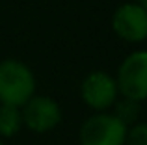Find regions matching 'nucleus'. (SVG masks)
<instances>
[{
  "label": "nucleus",
  "mask_w": 147,
  "mask_h": 145,
  "mask_svg": "<svg viewBox=\"0 0 147 145\" xmlns=\"http://www.w3.org/2000/svg\"><path fill=\"white\" fill-rule=\"evenodd\" d=\"M34 93V76L26 65L13 60L0 63V101L2 104L22 106Z\"/></svg>",
  "instance_id": "obj_1"
},
{
  "label": "nucleus",
  "mask_w": 147,
  "mask_h": 145,
  "mask_svg": "<svg viewBox=\"0 0 147 145\" xmlns=\"http://www.w3.org/2000/svg\"><path fill=\"white\" fill-rule=\"evenodd\" d=\"M127 140V125L115 115H93L80 130L82 145H123Z\"/></svg>",
  "instance_id": "obj_2"
},
{
  "label": "nucleus",
  "mask_w": 147,
  "mask_h": 145,
  "mask_svg": "<svg viewBox=\"0 0 147 145\" xmlns=\"http://www.w3.org/2000/svg\"><path fill=\"white\" fill-rule=\"evenodd\" d=\"M117 87L132 101L147 97V52H134L123 62L117 75Z\"/></svg>",
  "instance_id": "obj_3"
},
{
  "label": "nucleus",
  "mask_w": 147,
  "mask_h": 145,
  "mask_svg": "<svg viewBox=\"0 0 147 145\" xmlns=\"http://www.w3.org/2000/svg\"><path fill=\"white\" fill-rule=\"evenodd\" d=\"M114 30L127 41H142L147 37V9L140 4H125L114 15Z\"/></svg>",
  "instance_id": "obj_4"
},
{
  "label": "nucleus",
  "mask_w": 147,
  "mask_h": 145,
  "mask_svg": "<svg viewBox=\"0 0 147 145\" xmlns=\"http://www.w3.org/2000/svg\"><path fill=\"white\" fill-rule=\"evenodd\" d=\"M26 108L22 112L26 127L32 128L34 132H45L50 130L60 123V108L58 104L49 97H36L28 99L24 102Z\"/></svg>",
  "instance_id": "obj_5"
},
{
  "label": "nucleus",
  "mask_w": 147,
  "mask_h": 145,
  "mask_svg": "<svg viewBox=\"0 0 147 145\" xmlns=\"http://www.w3.org/2000/svg\"><path fill=\"white\" fill-rule=\"evenodd\" d=\"M117 84L106 72H91L82 86V97L91 108L104 110L115 101Z\"/></svg>",
  "instance_id": "obj_6"
},
{
  "label": "nucleus",
  "mask_w": 147,
  "mask_h": 145,
  "mask_svg": "<svg viewBox=\"0 0 147 145\" xmlns=\"http://www.w3.org/2000/svg\"><path fill=\"white\" fill-rule=\"evenodd\" d=\"M22 123V115L19 113L17 106L2 104L0 106V134L4 136H13L19 132Z\"/></svg>",
  "instance_id": "obj_7"
},
{
  "label": "nucleus",
  "mask_w": 147,
  "mask_h": 145,
  "mask_svg": "<svg viewBox=\"0 0 147 145\" xmlns=\"http://www.w3.org/2000/svg\"><path fill=\"white\" fill-rule=\"evenodd\" d=\"M138 113H140V104H138V101H132V99H125V101L117 102V106H115V117L123 125L136 121Z\"/></svg>",
  "instance_id": "obj_8"
},
{
  "label": "nucleus",
  "mask_w": 147,
  "mask_h": 145,
  "mask_svg": "<svg viewBox=\"0 0 147 145\" xmlns=\"http://www.w3.org/2000/svg\"><path fill=\"white\" fill-rule=\"evenodd\" d=\"M129 145H147V125H138L129 132Z\"/></svg>",
  "instance_id": "obj_9"
},
{
  "label": "nucleus",
  "mask_w": 147,
  "mask_h": 145,
  "mask_svg": "<svg viewBox=\"0 0 147 145\" xmlns=\"http://www.w3.org/2000/svg\"><path fill=\"white\" fill-rule=\"evenodd\" d=\"M138 2H140V6L144 7V9H147V0H138Z\"/></svg>",
  "instance_id": "obj_10"
},
{
  "label": "nucleus",
  "mask_w": 147,
  "mask_h": 145,
  "mask_svg": "<svg viewBox=\"0 0 147 145\" xmlns=\"http://www.w3.org/2000/svg\"><path fill=\"white\" fill-rule=\"evenodd\" d=\"M0 145H2V143H0Z\"/></svg>",
  "instance_id": "obj_11"
}]
</instances>
